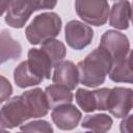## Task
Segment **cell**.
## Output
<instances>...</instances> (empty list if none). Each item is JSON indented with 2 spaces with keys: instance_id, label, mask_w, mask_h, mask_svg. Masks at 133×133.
<instances>
[{
  "instance_id": "obj_1",
  "label": "cell",
  "mask_w": 133,
  "mask_h": 133,
  "mask_svg": "<svg viewBox=\"0 0 133 133\" xmlns=\"http://www.w3.org/2000/svg\"><path fill=\"white\" fill-rule=\"evenodd\" d=\"M111 66L108 53L98 47L77 63L79 82L87 87H97L105 82Z\"/></svg>"
},
{
  "instance_id": "obj_2",
  "label": "cell",
  "mask_w": 133,
  "mask_h": 133,
  "mask_svg": "<svg viewBox=\"0 0 133 133\" xmlns=\"http://www.w3.org/2000/svg\"><path fill=\"white\" fill-rule=\"evenodd\" d=\"M61 27L62 21L58 14L53 11L43 12L35 16L26 27L25 35L31 45H41L48 39L55 38Z\"/></svg>"
},
{
  "instance_id": "obj_3",
  "label": "cell",
  "mask_w": 133,
  "mask_h": 133,
  "mask_svg": "<svg viewBox=\"0 0 133 133\" xmlns=\"http://www.w3.org/2000/svg\"><path fill=\"white\" fill-rule=\"evenodd\" d=\"M56 4L57 0H12L5 16V22L12 28H22L34 11L52 9Z\"/></svg>"
},
{
  "instance_id": "obj_4",
  "label": "cell",
  "mask_w": 133,
  "mask_h": 133,
  "mask_svg": "<svg viewBox=\"0 0 133 133\" xmlns=\"http://www.w3.org/2000/svg\"><path fill=\"white\" fill-rule=\"evenodd\" d=\"M29 118L31 112L22 95L8 99L0 108V127L5 130L19 127Z\"/></svg>"
},
{
  "instance_id": "obj_5",
  "label": "cell",
  "mask_w": 133,
  "mask_h": 133,
  "mask_svg": "<svg viewBox=\"0 0 133 133\" xmlns=\"http://www.w3.org/2000/svg\"><path fill=\"white\" fill-rule=\"evenodd\" d=\"M75 10L83 22L99 27L107 22L110 7L108 0H75Z\"/></svg>"
},
{
  "instance_id": "obj_6",
  "label": "cell",
  "mask_w": 133,
  "mask_h": 133,
  "mask_svg": "<svg viewBox=\"0 0 133 133\" xmlns=\"http://www.w3.org/2000/svg\"><path fill=\"white\" fill-rule=\"evenodd\" d=\"M99 47L108 53L111 63L122 60L131 52L128 36L116 30H106L101 36Z\"/></svg>"
},
{
  "instance_id": "obj_7",
  "label": "cell",
  "mask_w": 133,
  "mask_h": 133,
  "mask_svg": "<svg viewBox=\"0 0 133 133\" xmlns=\"http://www.w3.org/2000/svg\"><path fill=\"white\" fill-rule=\"evenodd\" d=\"M133 106V91L131 88L116 86L109 89L106 110L116 118L125 117Z\"/></svg>"
},
{
  "instance_id": "obj_8",
  "label": "cell",
  "mask_w": 133,
  "mask_h": 133,
  "mask_svg": "<svg viewBox=\"0 0 133 133\" xmlns=\"http://www.w3.org/2000/svg\"><path fill=\"white\" fill-rule=\"evenodd\" d=\"M64 38L71 48L75 50H82L91 43L94 38V30L83 22L72 20L65 25Z\"/></svg>"
},
{
  "instance_id": "obj_9",
  "label": "cell",
  "mask_w": 133,
  "mask_h": 133,
  "mask_svg": "<svg viewBox=\"0 0 133 133\" xmlns=\"http://www.w3.org/2000/svg\"><path fill=\"white\" fill-rule=\"evenodd\" d=\"M80 110L72 103L59 105L53 108L51 118L56 127L60 130H73L81 121Z\"/></svg>"
},
{
  "instance_id": "obj_10",
  "label": "cell",
  "mask_w": 133,
  "mask_h": 133,
  "mask_svg": "<svg viewBox=\"0 0 133 133\" xmlns=\"http://www.w3.org/2000/svg\"><path fill=\"white\" fill-rule=\"evenodd\" d=\"M52 80L54 83L65 86L73 90L79 83L77 65L71 60H62L57 66H55Z\"/></svg>"
},
{
  "instance_id": "obj_11",
  "label": "cell",
  "mask_w": 133,
  "mask_h": 133,
  "mask_svg": "<svg viewBox=\"0 0 133 133\" xmlns=\"http://www.w3.org/2000/svg\"><path fill=\"white\" fill-rule=\"evenodd\" d=\"M28 59L26 60L29 68L43 79H50L52 72V62L48 55L37 48H31L28 51Z\"/></svg>"
},
{
  "instance_id": "obj_12",
  "label": "cell",
  "mask_w": 133,
  "mask_h": 133,
  "mask_svg": "<svg viewBox=\"0 0 133 133\" xmlns=\"http://www.w3.org/2000/svg\"><path fill=\"white\" fill-rule=\"evenodd\" d=\"M22 97L26 101L32 118H37L45 116L49 111V104L45 95V91L42 88L36 87L29 90H26L22 94Z\"/></svg>"
},
{
  "instance_id": "obj_13",
  "label": "cell",
  "mask_w": 133,
  "mask_h": 133,
  "mask_svg": "<svg viewBox=\"0 0 133 133\" xmlns=\"http://www.w3.org/2000/svg\"><path fill=\"white\" fill-rule=\"evenodd\" d=\"M109 25L119 29L126 30L130 26L131 20V4L128 0H118L109 10Z\"/></svg>"
},
{
  "instance_id": "obj_14",
  "label": "cell",
  "mask_w": 133,
  "mask_h": 133,
  "mask_svg": "<svg viewBox=\"0 0 133 133\" xmlns=\"http://www.w3.org/2000/svg\"><path fill=\"white\" fill-rule=\"evenodd\" d=\"M22 55L21 44L12 38L10 32L6 29L0 31V64L9 61L17 60Z\"/></svg>"
},
{
  "instance_id": "obj_15",
  "label": "cell",
  "mask_w": 133,
  "mask_h": 133,
  "mask_svg": "<svg viewBox=\"0 0 133 133\" xmlns=\"http://www.w3.org/2000/svg\"><path fill=\"white\" fill-rule=\"evenodd\" d=\"M108 76L113 82L132 84L133 73L131 69V52L122 60L111 63Z\"/></svg>"
},
{
  "instance_id": "obj_16",
  "label": "cell",
  "mask_w": 133,
  "mask_h": 133,
  "mask_svg": "<svg viewBox=\"0 0 133 133\" xmlns=\"http://www.w3.org/2000/svg\"><path fill=\"white\" fill-rule=\"evenodd\" d=\"M45 95L50 109H53L54 107L59 105L72 103L74 98L71 89L57 83L47 86L45 88Z\"/></svg>"
},
{
  "instance_id": "obj_17",
  "label": "cell",
  "mask_w": 133,
  "mask_h": 133,
  "mask_svg": "<svg viewBox=\"0 0 133 133\" xmlns=\"http://www.w3.org/2000/svg\"><path fill=\"white\" fill-rule=\"evenodd\" d=\"M14 80L17 86L20 88H26L34 85H38L44 80L42 77L37 76L28 65L27 61L20 62L14 71Z\"/></svg>"
},
{
  "instance_id": "obj_18",
  "label": "cell",
  "mask_w": 133,
  "mask_h": 133,
  "mask_svg": "<svg viewBox=\"0 0 133 133\" xmlns=\"http://www.w3.org/2000/svg\"><path fill=\"white\" fill-rule=\"evenodd\" d=\"M112 124L113 121L108 114L98 113L86 115L81 123V127L94 132H107L111 129Z\"/></svg>"
},
{
  "instance_id": "obj_19",
  "label": "cell",
  "mask_w": 133,
  "mask_h": 133,
  "mask_svg": "<svg viewBox=\"0 0 133 133\" xmlns=\"http://www.w3.org/2000/svg\"><path fill=\"white\" fill-rule=\"evenodd\" d=\"M41 45V49L48 55L53 68L57 66L66 55V49L64 44L58 39L51 38L44 42Z\"/></svg>"
},
{
  "instance_id": "obj_20",
  "label": "cell",
  "mask_w": 133,
  "mask_h": 133,
  "mask_svg": "<svg viewBox=\"0 0 133 133\" xmlns=\"http://www.w3.org/2000/svg\"><path fill=\"white\" fill-rule=\"evenodd\" d=\"M75 99L78 106L84 112H94L97 110V102L94 90H88L84 88H78L75 94Z\"/></svg>"
},
{
  "instance_id": "obj_21",
  "label": "cell",
  "mask_w": 133,
  "mask_h": 133,
  "mask_svg": "<svg viewBox=\"0 0 133 133\" xmlns=\"http://www.w3.org/2000/svg\"><path fill=\"white\" fill-rule=\"evenodd\" d=\"M21 131H27V132H53V128L50 125L49 122L44 119L38 121H32L27 124H22L20 126Z\"/></svg>"
},
{
  "instance_id": "obj_22",
  "label": "cell",
  "mask_w": 133,
  "mask_h": 133,
  "mask_svg": "<svg viewBox=\"0 0 133 133\" xmlns=\"http://www.w3.org/2000/svg\"><path fill=\"white\" fill-rule=\"evenodd\" d=\"M109 89L107 87H103L100 89H95V96H96V102H97V110H106L107 106V99L109 95Z\"/></svg>"
},
{
  "instance_id": "obj_23",
  "label": "cell",
  "mask_w": 133,
  "mask_h": 133,
  "mask_svg": "<svg viewBox=\"0 0 133 133\" xmlns=\"http://www.w3.org/2000/svg\"><path fill=\"white\" fill-rule=\"evenodd\" d=\"M12 95L11 83L4 76L0 75V103L7 101Z\"/></svg>"
},
{
  "instance_id": "obj_24",
  "label": "cell",
  "mask_w": 133,
  "mask_h": 133,
  "mask_svg": "<svg viewBox=\"0 0 133 133\" xmlns=\"http://www.w3.org/2000/svg\"><path fill=\"white\" fill-rule=\"evenodd\" d=\"M124 119L121 122L119 125V129L122 133H132V119H133V115L132 114H127L125 117H123Z\"/></svg>"
},
{
  "instance_id": "obj_25",
  "label": "cell",
  "mask_w": 133,
  "mask_h": 133,
  "mask_svg": "<svg viewBox=\"0 0 133 133\" xmlns=\"http://www.w3.org/2000/svg\"><path fill=\"white\" fill-rule=\"evenodd\" d=\"M11 2L12 0H0V17L3 16V14H5L8 10Z\"/></svg>"
},
{
  "instance_id": "obj_26",
  "label": "cell",
  "mask_w": 133,
  "mask_h": 133,
  "mask_svg": "<svg viewBox=\"0 0 133 133\" xmlns=\"http://www.w3.org/2000/svg\"><path fill=\"white\" fill-rule=\"evenodd\" d=\"M0 131H5V129H4V128H2V127H0Z\"/></svg>"
}]
</instances>
